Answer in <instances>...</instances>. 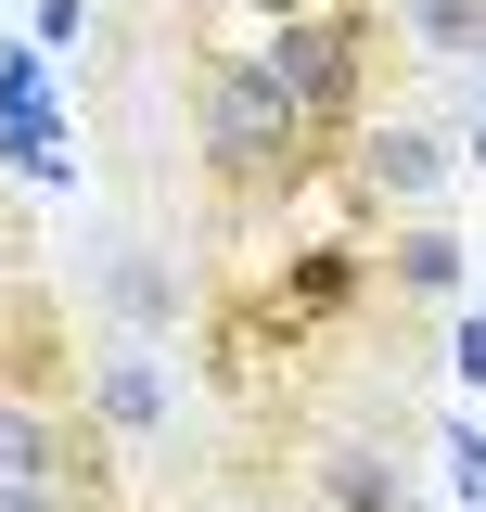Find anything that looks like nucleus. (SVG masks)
Listing matches in <instances>:
<instances>
[{"label": "nucleus", "instance_id": "nucleus-10", "mask_svg": "<svg viewBox=\"0 0 486 512\" xmlns=\"http://www.w3.org/2000/svg\"><path fill=\"white\" fill-rule=\"evenodd\" d=\"M103 295L128 308V333H180V308H192V282L154 244H103Z\"/></svg>", "mask_w": 486, "mask_h": 512}, {"label": "nucleus", "instance_id": "nucleus-1", "mask_svg": "<svg viewBox=\"0 0 486 512\" xmlns=\"http://www.w3.org/2000/svg\"><path fill=\"white\" fill-rule=\"evenodd\" d=\"M192 154H205V192H218V218H282L295 192L333 180V141L231 52H192Z\"/></svg>", "mask_w": 486, "mask_h": 512}, {"label": "nucleus", "instance_id": "nucleus-14", "mask_svg": "<svg viewBox=\"0 0 486 512\" xmlns=\"http://www.w3.org/2000/svg\"><path fill=\"white\" fill-rule=\"evenodd\" d=\"M448 372H461V384H486V308H461V320H448Z\"/></svg>", "mask_w": 486, "mask_h": 512}, {"label": "nucleus", "instance_id": "nucleus-7", "mask_svg": "<svg viewBox=\"0 0 486 512\" xmlns=\"http://www.w3.org/2000/svg\"><path fill=\"white\" fill-rule=\"evenodd\" d=\"M0 384H26V397H64V384H77V320H64L26 269L0 282Z\"/></svg>", "mask_w": 486, "mask_h": 512}, {"label": "nucleus", "instance_id": "nucleus-15", "mask_svg": "<svg viewBox=\"0 0 486 512\" xmlns=\"http://www.w3.org/2000/svg\"><path fill=\"white\" fill-rule=\"evenodd\" d=\"M64 39H90V0H39V52H64Z\"/></svg>", "mask_w": 486, "mask_h": 512}, {"label": "nucleus", "instance_id": "nucleus-4", "mask_svg": "<svg viewBox=\"0 0 486 512\" xmlns=\"http://www.w3.org/2000/svg\"><path fill=\"white\" fill-rule=\"evenodd\" d=\"M77 397H90V423L116 448H141V461L180 448V384L154 359V333H90V346H77Z\"/></svg>", "mask_w": 486, "mask_h": 512}, {"label": "nucleus", "instance_id": "nucleus-13", "mask_svg": "<svg viewBox=\"0 0 486 512\" xmlns=\"http://www.w3.org/2000/svg\"><path fill=\"white\" fill-rule=\"evenodd\" d=\"M218 512H295V487H282V474H231V487H218Z\"/></svg>", "mask_w": 486, "mask_h": 512}, {"label": "nucleus", "instance_id": "nucleus-16", "mask_svg": "<svg viewBox=\"0 0 486 512\" xmlns=\"http://www.w3.org/2000/svg\"><path fill=\"white\" fill-rule=\"evenodd\" d=\"M243 13V39H256V26H295V13H333V0H231Z\"/></svg>", "mask_w": 486, "mask_h": 512}, {"label": "nucleus", "instance_id": "nucleus-6", "mask_svg": "<svg viewBox=\"0 0 486 512\" xmlns=\"http://www.w3.org/2000/svg\"><path fill=\"white\" fill-rule=\"evenodd\" d=\"M448 167H461V154H448L435 128H410V116H371L359 141L333 154V180L359 192L371 218H435V192H448Z\"/></svg>", "mask_w": 486, "mask_h": 512}, {"label": "nucleus", "instance_id": "nucleus-3", "mask_svg": "<svg viewBox=\"0 0 486 512\" xmlns=\"http://www.w3.org/2000/svg\"><path fill=\"white\" fill-rule=\"evenodd\" d=\"M282 487H295V512H410V461H397V423L282 436Z\"/></svg>", "mask_w": 486, "mask_h": 512}, {"label": "nucleus", "instance_id": "nucleus-12", "mask_svg": "<svg viewBox=\"0 0 486 512\" xmlns=\"http://www.w3.org/2000/svg\"><path fill=\"white\" fill-rule=\"evenodd\" d=\"M435 448H448V474H461V500L486 512V423H435Z\"/></svg>", "mask_w": 486, "mask_h": 512}, {"label": "nucleus", "instance_id": "nucleus-11", "mask_svg": "<svg viewBox=\"0 0 486 512\" xmlns=\"http://www.w3.org/2000/svg\"><path fill=\"white\" fill-rule=\"evenodd\" d=\"M410 64H486V0H384Z\"/></svg>", "mask_w": 486, "mask_h": 512}, {"label": "nucleus", "instance_id": "nucleus-8", "mask_svg": "<svg viewBox=\"0 0 486 512\" xmlns=\"http://www.w3.org/2000/svg\"><path fill=\"white\" fill-rule=\"evenodd\" d=\"M461 269H474V244H461L448 218H397V231L371 244V295H384V308H448Z\"/></svg>", "mask_w": 486, "mask_h": 512}, {"label": "nucleus", "instance_id": "nucleus-17", "mask_svg": "<svg viewBox=\"0 0 486 512\" xmlns=\"http://www.w3.org/2000/svg\"><path fill=\"white\" fill-rule=\"evenodd\" d=\"M0 282H13V244H0Z\"/></svg>", "mask_w": 486, "mask_h": 512}, {"label": "nucleus", "instance_id": "nucleus-9", "mask_svg": "<svg viewBox=\"0 0 486 512\" xmlns=\"http://www.w3.org/2000/svg\"><path fill=\"white\" fill-rule=\"evenodd\" d=\"M269 295H282L307 333H333V320H359V308H371V244H359V231H333V244H295L282 269H269Z\"/></svg>", "mask_w": 486, "mask_h": 512}, {"label": "nucleus", "instance_id": "nucleus-2", "mask_svg": "<svg viewBox=\"0 0 486 512\" xmlns=\"http://www.w3.org/2000/svg\"><path fill=\"white\" fill-rule=\"evenodd\" d=\"M371 52H384V0H333V13H295V26H256V39H243V64H256L333 154L371 128Z\"/></svg>", "mask_w": 486, "mask_h": 512}, {"label": "nucleus", "instance_id": "nucleus-5", "mask_svg": "<svg viewBox=\"0 0 486 512\" xmlns=\"http://www.w3.org/2000/svg\"><path fill=\"white\" fill-rule=\"evenodd\" d=\"M0 474H26V487H116V436L90 423L77 384H64V397L0 384Z\"/></svg>", "mask_w": 486, "mask_h": 512}]
</instances>
